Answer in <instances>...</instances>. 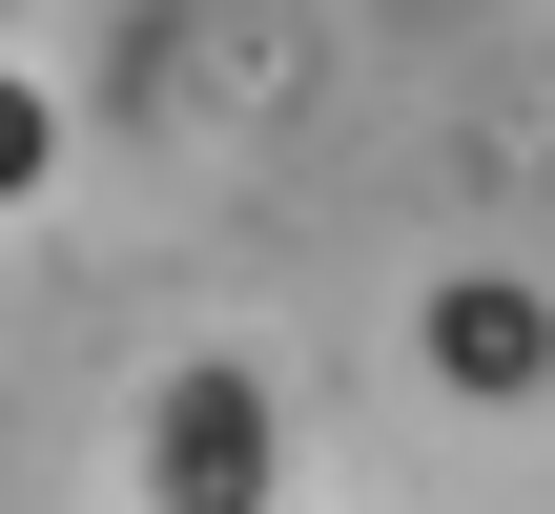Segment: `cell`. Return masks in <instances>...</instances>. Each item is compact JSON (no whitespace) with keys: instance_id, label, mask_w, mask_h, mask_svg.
<instances>
[{"instance_id":"cell-1","label":"cell","mask_w":555,"mask_h":514,"mask_svg":"<svg viewBox=\"0 0 555 514\" xmlns=\"http://www.w3.org/2000/svg\"><path fill=\"white\" fill-rule=\"evenodd\" d=\"M165 474H185V514H247V474H268V412H247L227 371H185V391H165Z\"/></svg>"},{"instance_id":"cell-2","label":"cell","mask_w":555,"mask_h":514,"mask_svg":"<svg viewBox=\"0 0 555 514\" xmlns=\"http://www.w3.org/2000/svg\"><path fill=\"white\" fill-rule=\"evenodd\" d=\"M41 165H62V103H41V82H0V206H21Z\"/></svg>"}]
</instances>
